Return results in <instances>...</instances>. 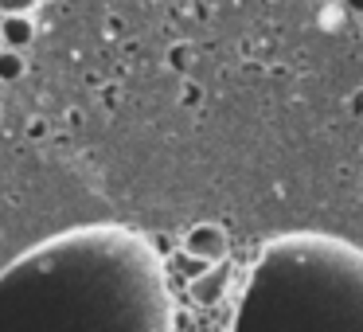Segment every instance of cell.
I'll return each mask as SVG.
<instances>
[{
  "label": "cell",
  "instance_id": "obj_3",
  "mask_svg": "<svg viewBox=\"0 0 363 332\" xmlns=\"http://www.w3.org/2000/svg\"><path fill=\"white\" fill-rule=\"evenodd\" d=\"M0 32H4V48L9 51H24L35 40V20L32 12H12V16H0Z\"/></svg>",
  "mask_w": 363,
  "mask_h": 332
},
{
  "label": "cell",
  "instance_id": "obj_1",
  "mask_svg": "<svg viewBox=\"0 0 363 332\" xmlns=\"http://www.w3.org/2000/svg\"><path fill=\"white\" fill-rule=\"evenodd\" d=\"M184 250L219 266V262L227 258V235H223V227H215V223H199V227H191L188 235H184Z\"/></svg>",
  "mask_w": 363,
  "mask_h": 332
},
{
  "label": "cell",
  "instance_id": "obj_5",
  "mask_svg": "<svg viewBox=\"0 0 363 332\" xmlns=\"http://www.w3.org/2000/svg\"><path fill=\"white\" fill-rule=\"evenodd\" d=\"M0 51H4V32H0Z\"/></svg>",
  "mask_w": 363,
  "mask_h": 332
},
{
  "label": "cell",
  "instance_id": "obj_2",
  "mask_svg": "<svg viewBox=\"0 0 363 332\" xmlns=\"http://www.w3.org/2000/svg\"><path fill=\"white\" fill-rule=\"evenodd\" d=\"M227 285H230V266L219 262V266H211L207 274H199L196 282H191V301H196V305H219Z\"/></svg>",
  "mask_w": 363,
  "mask_h": 332
},
{
  "label": "cell",
  "instance_id": "obj_4",
  "mask_svg": "<svg viewBox=\"0 0 363 332\" xmlns=\"http://www.w3.org/2000/svg\"><path fill=\"white\" fill-rule=\"evenodd\" d=\"M24 71H28V59H24V51H0V82H16V79H24Z\"/></svg>",
  "mask_w": 363,
  "mask_h": 332
}]
</instances>
